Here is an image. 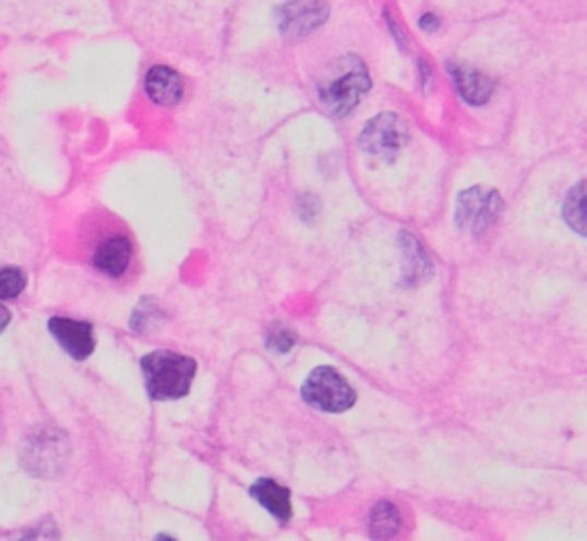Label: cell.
Returning <instances> with one entry per match:
<instances>
[{"instance_id":"2","label":"cell","mask_w":587,"mask_h":541,"mask_svg":"<svg viewBox=\"0 0 587 541\" xmlns=\"http://www.w3.org/2000/svg\"><path fill=\"white\" fill-rule=\"evenodd\" d=\"M303 399L324 413H345L356 404V390L333 368H318L301 388Z\"/></svg>"},{"instance_id":"10","label":"cell","mask_w":587,"mask_h":541,"mask_svg":"<svg viewBox=\"0 0 587 541\" xmlns=\"http://www.w3.org/2000/svg\"><path fill=\"white\" fill-rule=\"evenodd\" d=\"M450 72H453L459 95L464 97L466 104L470 106L487 104V99L493 93V81L489 76L476 70H468V67H457V64H450Z\"/></svg>"},{"instance_id":"7","label":"cell","mask_w":587,"mask_h":541,"mask_svg":"<svg viewBox=\"0 0 587 541\" xmlns=\"http://www.w3.org/2000/svg\"><path fill=\"white\" fill-rule=\"evenodd\" d=\"M328 8L318 3H289L278 10V26L283 35L301 37L312 33L326 19Z\"/></svg>"},{"instance_id":"8","label":"cell","mask_w":587,"mask_h":541,"mask_svg":"<svg viewBox=\"0 0 587 541\" xmlns=\"http://www.w3.org/2000/svg\"><path fill=\"white\" fill-rule=\"evenodd\" d=\"M131 255H133L131 241L124 235H112V237H106L97 245L93 262L101 270V274H106L110 278H120V276H124V270L131 264Z\"/></svg>"},{"instance_id":"14","label":"cell","mask_w":587,"mask_h":541,"mask_svg":"<svg viewBox=\"0 0 587 541\" xmlns=\"http://www.w3.org/2000/svg\"><path fill=\"white\" fill-rule=\"evenodd\" d=\"M562 216L576 235L587 237V182L576 184L570 195L564 197Z\"/></svg>"},{"instance_id":"3","label":"cell","mask_w":587,"mask_h":541,"mask_svg":"<svg viewBox=\"0 0 587 541\" xmlns=\"http://www.w3.org/2000/svg\"><path fill=\"white\" fill-rule=\"evenodd\" d=\"M368 89H370V76L363 62L351 58V64L345 67V72L340 76H335L322 85L320 95L333 116H347Z\"/></svg>"},{"instance_id":"4","label":"cell","mask_w":587,"mask_h":541,"mask_svg":"<svg viewBox=\"0 0 587 541\" xmlns=\"http://www.w3.org/2000/svg\"><path fill=\"white\" fill-rule=\"evenodd\" d=\"M358 143L360 149L379 159H395L399 149L409 143V127L395 112H381L366 124Z\"/></svg>"},{"instance_id":"1","label":"cell","mask_w":587,"mask_h":541,"mask_svg":"<svg viewBox=\"0 0 587 541\" xmlns=\"http://www.w3.org/2000/svg\"><path fill=\"white\" fill-rule=\"evenodd\" d=\"M145 388L152 399H182L195 376V360L175 351H154L141 360Z\"/></svg>"},{"instance_id":"15","label":"cell","mask_w":587,"mask_h":541,"mask_svg":"<svg viewBox=\"0 0 587 541\" xmlns=\"http://www.w3.org/2000/svg\"><path fill=\"white\" fill-rule=\"evenodd\" d=\"M28 280L21 268H0V299H16L26 289Z\"/></svg>"},{"instance_id":"9","label":"cell","mask_w":587,"mask_h":541,"mask_svg":"<svg viewBox=\"0 0 587 541\" xmlns=\"http://www.w3.org/2000/svg\"><path fill=\"white\" fill-rule=\"evenodd\" d=\"M145 89L152 101L161 106H175L184 95V83L182 76L170 70V67L156 64L145 76Z\"/></svg>"},{"instance_id":"17","label":"cell","mask_w":587,"mask_h":541,"mask_svg":"<svg viewBox=\"0 0 587 541\" xmlns=\"http://www.w3.org/2000/svg\"><path fill=\"white\" fill-rule=\"evenodd\" d=\"M294 345H297V335H294L287 326H274L266 333V347L276 353H287Z\"/></svg>"},{"instance_id":"18","label":"cell","mask_w":587,"mask_h":541,"mask_svg":"<svg viewBox=\"0 0 587 541\" xmlns=\"http://www.w3.org/2000/svg\"><path fill=\"white\" fill-rule=\"evenodd\" d=\"M16 541H58V528L51 521H44L26 530Z\"/></svg>"},{"instance_id":"5","label":"cell","mask_w":587,"mask_h":541,"mask_svg":"<svg viewBox=\"0 0 587 541\" xmlns=\"http://www.w3.org/2000/svg\"><path fill=\"white\" fill-rule=\"evenodd\" d=\"M501 212H503V200L499 193L484 187L468 189L459 195V202H457V225L462 230L478 237L484 230H489L495 220H499Z\"/></svg>"},{"instance_id":"11","label":"cell","mask_w":587,"mask_h":541,"mask_svg":"<svg viewBox=\"0 0 587 541\" xmlns=\"http://www.w3.org/2000/svg\"><path fill=\"white\" fill-rule=\"evenodd\" d=\"M251 495L253 498L264 507L268 509L271 514H274L278 521H289L291 518V495H289V489L280 486L278 482L274 480H257L253 486H251Z\"/></svg>"},{"instance_id":"16","label":"cell","mask_w":587,"mask_h":541,"mask_svg":"<svg viewBox=\"0 0 587 541\" xmlns=\"http://www.w3.org/2000/svg\"><path fill=\"white\" fill-rule=\"evenodd\" d=\"M159 320H164V314H161L159 305L149 303V301H143V303L139 305V310L133 312L131 328H133V330H152V328L159 326Z\"/></svg>"},{"instance_id":"12","label":"cell","mask_w":587,"mask_h":541,"mask_svg":"<svg viewBox=\"0 0 587 541\" xmlns=\"http://www.w3.org/2000/svg\"><path fill=\"white\" fill-rule=\"evenodd\" d=\"M402 528V516H399V509L388 503V501H381L372 507L370 512V537L374 541H388L393 539Z\"/></svg>"},{"instance_id":"20","label":"cell","mask_w":587,"mask_h":541,"mask_svg":"<svg viewBox=\"0 0 587 541\" xmlns=\"http://www.w3.org/2000/svg\"><path fill=\"white\" fill-rule=\"evenodd\" d=\"M154 541H177V539H172V537H168V534H159Z\"/></svg>"},{"instance_id":"6","label":"cell","mask_w":587,"mask_h":541,"mask_svg":"<svg viewBox=\"0 0 587 541\" xmlns=\"http://www.w3.org/2000/svg\"><path fill=\"white\" fill-rule=\"evenodd\" d=\"M49 330L58 340V345L70 353L74 360H85L95 351V330L93 324L67 320V317H51Z\"/></svg>"},{"instance_id":"13","label":"cell","mask_w":587,"mask_h":541,"mask_svg":"<svg viewBox=\"0 0 587 541\" xmlns=\"http://www.w3.org/2000/svg\"><path fill=\"white\" fill-rule=\"evenodd\" d=\"M399 239L404 243V278H406V282L424 280L429 274H432V264H429L422 245L409 232H404Z\"/></svg>"},{"instance_id":"19","label":"cell","mask_w":587,"mask_h":541,"mask_svg":"<svg viewBox=\"0 0 587 541\" xmlns=\"http://www.w3.org/2000/svg\"><path fill=\"white\" fill-rule=\"evenodd\" d=\"M10 322H12L10 310L5 305H0V333H3L10 326Z\"/></svg>"}]
</instances>
